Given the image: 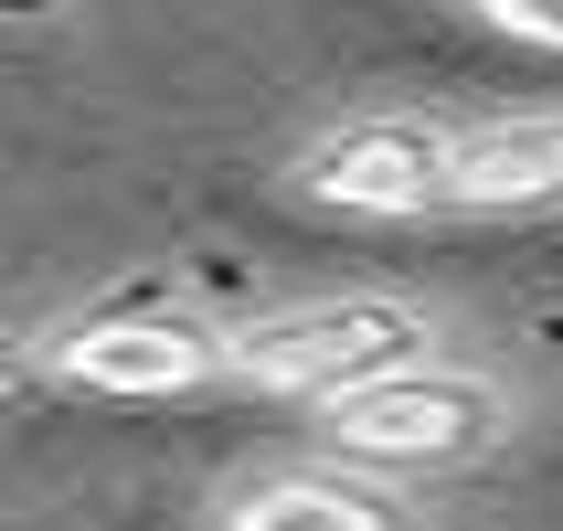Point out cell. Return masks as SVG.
I'll return each instance as SVG.
<instances>
[{
  "mask_svg": "<svg viewBox=\"0 0 563 531\" xmlns=\"http://www.w3.org/2000/svg\"><path fill=\"white\" fill-rule=\"evenodd\" d=\"M437 362V319L415 298H309V309H266L223 330V383L245 394H298V405H351L394 373Z\"/></svg>",
  "mask_w": 563,
  "mask_h": 531,
  "instance_id": "cell-1",
  "label": "cell"
},
{
  "mask_svg": "<svg viewBox=\"0 0 563 531\" xmlns=\"http://www.w3.org/2000/svg\"><path fill=\"white\" fill-rule=\"evenodd\" d=\"M319 446L362 478H446L478 468L510 446V383L468 373V362H426V373H394L373 394L319 414Z\"/></svg>",
  "mask_w": 563,
  "mask_h": 531,
  "instance_id": "cell-2",
  "label": "cell"
},
{
  "mask_svg": "<svg viewBox=\"0 0 563 531\" xmlns=\"http://www.w3.org/2000/svg\"><path fill=\"white\" fill-rule=\"evenodd\" d=\"M298 191L330 213H437V202H457V139L437 118H351L309 139Z\"/></svg>",
  "mask_w": 563,
  "mask_h": 531,
  "instance_id": "cell-3",
  "label": "cell"
},
{
  "mask_svg": "<svg viewBox=\"0 0 563 531\" xmlns=\"http://www.w3.org/2000/svg\"><path fill=\"white\" fill-rule=\"evenodd\" d=\"M54 383L75 394H118V405H170V394H202L223 383V341L191 330V319H159V309H118V319H75L43 341Z\"/></svg>",
  "mask_w": 563,
  "mask_h": 531,
  "instance_id": "cell-4",
  "label": "cell"
},
{
  "mask_svg": "<svg viewBox=\"0 0 563 531\" xmlns=\"http://www.w3.org/2000/svg\"><path fill=\"white\" fill-rule=\"evenodd\" d=\"M223 531H415V510L373 478H341V468H287V478H255L223 500Z\"/></svg>",
  "mask_w": 563,
  "mask_h": 531,
  "instance_id": "cell-5",
  "label": "cell"
},
{
  "mask_svg": "<svg viewBox=\"0 0 563 531\" xmlns=\"http://www.w3.org/2000/svg\"><path fill=\"white\" fill-rule=\"evenodd\" d=\"M457 202L468 213H542L563 202V107L553 118H500L457 139Z\"/></svg>",
  "mask_w": 563,
  "mask_h": 531,
  "instance_id": "cell-6",
  "label": "cell"
},
{
  "mask_svg": "<svg viewBox=\"0 0 563 531\" xmlns=\"http://www.w3.org/2000/svg\"><path fill=\"white\" fill-rule=\"evenodd\" d=\"M478 22L500 43H532V54H563V11L553 0H478Z\"/></svg>",
  "mask_w": 563,
  "mask_h": 531,
  "instance_id": "cell-7",
  "label": "cell"
}]
</instances>
